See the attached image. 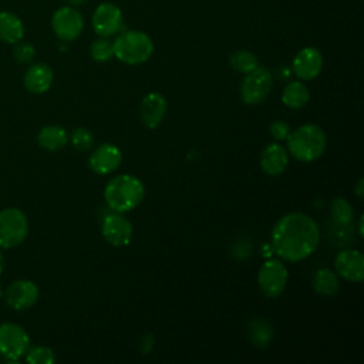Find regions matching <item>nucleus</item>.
<instances>
[{
    "instance_id": "20",
    "label": "nucleus",
    "mask_w": 364,
    "mask_h": 364,
    "mask_svg": "<svg viewBox=\"0 0 364 364\" xmlns=\"http://www.w3.org/2000/svg\"><path fill=\"white\" fill-rule=\"evenodd\" d=\"M37 142L43 149L58 151L68 142V134L58 125H46L37 135Z\"/></svg>"
},
{
    "instance_id": "9",
    "label": "nucleus",
    "mask_w": 364,
    "mask_h": 364,
    "mask_svg": "<svg viewBox=\"0 0 364 364\" xmlns=\"http://www.w3.org/2000/svg\"><path fill=\"white\" fill-rule=\"evenodd\" d=\"M54 34L65 43L74 41L84 28V18L74 6H64L54 11L51 18Z\"/></svg>"
},
{
    "instance_id": "4",
    "label": "nucleus",
    "mask_w": 364,
    "mask_h": 364,
    "mask_svg": "<svg viewBox=\"0 0 364 364\" xmlns=\"http://www.w3.org/2000/svg\"><path fill=\"white\" fill-rule=\"evenodd\" d=\"M114 55L129 65L145 63L154 53V43L148 34L138 30H125L112 43Z\"/></svg>"
},
{
    "instance_id": "27",
    "label": "nucleus",
    "mask_w": 364,
    "mask_h": 364,
    "mask_svg": "<svg viewBox=\"0 0 364 364\" xmlns=\"http://www.w3.org/2000/svg\"><path fill=\"white\" fill-rule=\"evenodd\" d=\"M26 360L30 364H53L55 357L54 351L50 347L46 346H36V347H28L26 353Z\"/></svg>"
},
{
    "instance_id": "13",
    "label": "nucleus",
    "mask_w": 364,
    "mask_h": 364,
    "mask_svg": "<svg viewBox=\"0 0 364 364\" xmlns=\"http://www.w3.org/2000/svg\"><path fill=\"white\" fill-rule=\"evenodd\" d=\"M291 68L297 78L304 81L313 80L323 68V55L314 47H304L294 55Z\"/></svg>"
},
{
    "instance_id": "25",
    "label": "nucleus",
    "mask_w": 364,
    "mask_h": 364,
    "mask_svg": "<svg viewBox=\"0 0 364 364\" xmlns=\"http://www.w3.org/2000/svg\"><path fill=\"white\" fill-rule=\"evenodd\" d=\"M331 216L338 226H348L353 220L354 210L348 200H346L344 198H336L331 202Z\"/></svg>"
},
{
    "instance_id": "31",
    "label": "nucleus",
    "mask_w": 364,
    "mask_h": 364,
    "mask_svg": "<svg viewBox=\"0 0 364 364\" xmlns=\"http://www.w3.org/2000/svg\"><path fill=\"white\" fill-rule=\"evenodd\" d=\"M363 178H360L358 179V183H357V188H355V192H357V195H358V198H363Z\"/></svg>"
},
{
    "instance_id": "21",
    "label": "nucleus",
    "mask_w": 364,
    "mask_h": 364,
    "mask_svg": "<svg viewBox=\"0 0 364 364\" xmlns=\"http://www.w3.org/2000/svg\"><path fill=\"white\" fill-rule=\"evenodd\" d=\"M313 287L321 296H334L340 291L338 276L331 269L321 267L313 276Z\"/></svg>"
},
{
    "instance_id": "34",
    "label": "nucleus",
    "mask_w": 364,
    "mask_h": 364,
    "mask_svg": "<svg viewBox=\"0 0 364 364\" xmlns=\"http://www.w3.org/2000/svg\"><path fill=\"white\" fill-rule=\"evenodd\" d=\"M358 229H360V235L363 236V233H364V232H363V216L360 218V228H358Z\"/></svg>"
},
{
    "instance_id": "5",
    "label": "nucleus",
    "mask_w": 364,
    "mask_h": 364,
    "mask_svg": "<svg viewBox=\"0 0 364 364\" xmlns=\"http://www.w3.org/2000/svg\"><path fill=\"white\" fill-rule=\"evenodd\" d=\"M28 233V220L23 210L6 208L0 212V249H13L24 242Z\"/></svg>"
},
{
    "instance_id": "24",
    "label": "nucleus",
    "mask_w": 364,
    "mask_h": 364,
    "mask_svg": "<svg viewBox=\"0 0 364 364\" xmlns=\"http://www.w3.org/2000/svg\"><path fill=\"white\" fill-rule=\"evenodd\" d=\"M229 63L232 65V68L240 74H247L250 71H253L257 65H259V61H257V57L247 51V50H236L230 54V58H229Z\"/></svg>"
},
{
    "instance_id": "14",
    "label": "nucleus",
    "mask_w": 364,
    "mask_h": 364,
    "mask_svg": "<svg viewBox=\"0 0 364 364\" xmlns=\"http://www.w3.org/2000/svg\"><path fill=\"white\" fill-rule=\"evenodd\" d=\"M122 162V152L114 144H102L95 148L90 156L88 165L98 175H107L115 171Z\"/></svg>"
},
{
    "instance_id": "16",
    "label": "nucleus",
    "mask_w": 364,
    "mask_h": 364,
    "mask_svg": "<svg viewBox=\"0 0 364 364\" xmlns=\"http://www.w3.org/2000/svg\"><path fill=\"white\" fill-rule=\"evenodd\" d=\"M168 102L159 92H149L141 102V119L146 128H156L165 118Z\"/></svg>"
},
{
    "instance_id": "22",
    "label": "nucleus",
    "mask_w": 364,
    "mask_h": 364,
    "mask_svg": "<svg viewBox=\"0 0 364 364\" xmlns=\"http://www.w3.org/2000/svg\"><path fill=\"white\" fill-rule=\"evenodd\" d=\"M309 98H310L309 88L301 81L289 82L282 92L283 104L291 109H299L304 107L309 102Z\"/></svg>"
},
{
    "instance_id": "11",
    "label": "nucleus",
    "mask_w": 364,
    "mask_h": 364,
    "mask_svg": "<svg viewBox=\"0 0 364 364\" xmlns=\"http://www.w3.org/2000/svg\"><path fill=\"white\" fill-rule=\"evenodd\" d=\"M6 303L18 311L33 307L38 300V287L31 280H16L6 289Z\"/></svg>"
},
{
    "instance_id": "1",
    "label": "nucleus",
    "mask_w": 364,
    "mask_h": 364,
    "mask_svg": "<svg viewBox=\"0 0 364 364\" xmlns=\"http://www.w3.org/2000/svg\"><path fill=\"white\" fill-rule=\"evenodd\" d=\"M320 230L314 219L301 212L282 216L273 230L272 243L274 252L287 262H300L317 249Z\"/></svg>"
},
{
    "instance_id": "33",
    "label": "nucleus",
    "mask_w": 364,
    "mask_h": 364,
    "mask_svg": "<svg viewBox=\"0 0 364 364\" xmlns=\"http://www.w3.org/2000/svg\"><path fill=\"white\" fill-rule=\"evenodd\" d=\"M71 6H78V4H81L84 0H67Z\"/></svg>"
},
{
    "instance_id": "28",
    "label": "nucleus",
    "mask_w": 364,
    "mask_h": 364,
    "mask_svg": "<svg viewBox=\"0 0 364 364\" xmlns=\"http://www.w3.org/2000/svg\"><path fill=\"white\" fill-rule=\"evenodd\" d=\"M71 144L78 151H88L94 144L92 132L87 128H75L70 136Z\"/></svg>"
},
{
    "instance_id": "3",
    "label": "nucleus",
    "mask_w": 364,
    "mask_h": 364,
    "mask_svg": "<svg viewBox=\"0 0 364 364\" xmlns=\"http://www.w3.org/2000/svg\"><path fill=\"white\" fill-rule=\"evenodd\" d=\"M287 149L301 162H313L321 156L326 149V134L316 124H304L296 128L286 138Z\"/></svg>"
},
{
    "instance_id": "19",
    "label": "nucleus",
    "mask_w": 364,
    "mask_h": 364,
    "mask_svg": "<svg viewBox=\"0 0 364 364\" xmlns=\"http://www.w3.org/2000/svg\"><path fill=\"white\" fill-rule=\"evenodd\" d=\"M24 37L21 18L11 11H0V41L14 44Z\"/></svg>"
},
{
    "instance_id": "29",
    "label": "nucleus",
    "mask_w": 364,
    "mask_h": 364,
    "mask_svg": "<svg viewBox=\"0 0 364 364\" xmlns=\"http://www.w3.org/2000/svg\"><path fill=\"white\" fill-rule=\"evenodd\" d=\"M36 55V50L34 47L30 44V43H26V41H17L14 43V47H13V57L16 61H18L20 64H28L33 61Z\"/></svg>"
},
{
    "instance_id": "18",
    "label": "nucleus",
    "mask_w": 364,
    "mask_h": 364,
    "mask_svg": "<svg viewBox=\"0 0 364 364\" xmlns=\"http://www.w3.org/2000/svg\"><path fill=\"white\" fill-rule=\"evenodd\" d=\"M287 151L279 144H269L260 155L262 169L272 176L280 175L287 166Z\"/></svg>"
},
{
    "instance_id": "2",
    "label": "nucleus",
    "mask_w": 364,
    "mask_h": 364,
    "mask_svg": "<svg viewBox=\"0 0 364 364\" xmlns=\"http://www.w3.org/2000/svg\"><path fill=\"white\" fill-rule=\"evenodd\" d=\"M145 188L142 182L132 175H118L112 178L105 189L104 199L114 212H129L144 199Z\"/></svg>"
},
{
    "instance_id": "8",
    "label": "nucleus",
    "mask_w": 364,
    "mask_h": 364,
    "mask_svg": "<svg viewBox=\"0 0 364 364\" xmlns=\"http://www.w3.org/2000/svg\"><path fill=\"white\" fill-rule=\"evenodd\" d=\"M287 283V269L279 259L266 260L257 274V284L266 297L274 299L282 294Z\"/></svg>"
},
{
    "instance_id": "26",
    "label": "nucleus",
    "mask_w": 364,
    "mask_h": 364,
    "mask_svg": "<svg viewBox=\"0 0 364 364\" xmlns=\"http://www.w3.org/2000/svg\"><path fill=\"white\" fill-rule=\"evenodd\" d=\"M90 54H91L92 60H95L98 63H107L114 57L112 43L107 37H100L91 44Z\"/></svg>"
},
{
    "instance_id": "6",
    "label": "nucleus",
    "mask_w": 364,
    "mask_h": 364,
    "mask_svg": "<svg viewBox=\"0 0 364 364\" xmlns=\"http://www.w3.org/2000/svg\"><path fill=\"white\" fill-rule=\"evenodd\" d=\"M30 347L27 331L16 323L0 324V355L9 361H17L26 355Z\"/></svg>"
},
{
    "instance_id": "10",
    "label": "nucleus",
    "mask_w": 364,
    "mask_h": 364,
    "mask_svg": "<svg viewBox=\"0 0 364 364\" xmlns=\"http://www.w3.org/2000/svg\"><path fill=\"white\" fill-rule=\"evenodd\" d=\"M91 24L100 37H111L122 27V11L112 3H101L94 10Z\"/></svg>"
},
{
    "instance_id": "17",
    "label": "nucleus",
    "mask_w": 364,
    "mask_h": 364,
    "mask_svg": "<svg viewBox=\"0 0 364 364\" xmlns=\"http://www.w3.org/2000/svg\"><path fill=\"white\" fill-rule=\"evenodd\" d=\"M53 70L46 63H36L28 67V70L24 73V87L27 91L33 94H43L48 91V88L53 84Z\"/></svg>"
},
{
    "instance_id": "23",
    "label": "nucleus",
    "mask_w": 364,
    "mask_h": 364,
    "mask_svg": "<svg viewBox=\"0 0 364 364\" xmlns=\"http://www.w3.org/2000/svg\"><path fill=\"white\" fill-rule=\"evenodd\" d=\"M247 334L252 344L257 347H266L273 338V328L267 321L257 317L249 323Z\"/></svg>"
},
{
    "instance_id": "32",
    "label": "nucleus",
    "mask_w": 364,
    "mask_h": 364,
    "mask_svg": "<svg viewBox=\"0 0 364 364\" xmlns=\"http://www.w3.org/2000/svg\"><path fill=\"white\" fill-rule=\"evenodd\" d=\"M3 270H4V256H3V252L0 249V274L3 273Z\"/></svg>"
},
{
    "instance_id": "12",
    "label": "nucleus",
    "mask_w": 364,
    "mask_h": 364,
    "mask_svg": "<svg viewBox=\"0 0 364 364\" xmlns=\"http://www.w3.org/2000/svg\"><path fill=\"white\" fill-rule=\"evenodd\" d=\"M102 236L112 246H125L132 237V225L119 212L108 213L101 225Z\"/></svg>"
},
{
    "instance_id": "35",
    "label": "nucleus",
    "mask_w": 364,
    "mask_h": 364,
    "mask_svg": "<svg viewBox=\"0 0 364 364\" xmlns=\"http://www.w3.org/2000/svg\"><path fill=\"white\" fill-rule=\"evenodd\" d=\"M3 297V290H1V287H0V299Z\"/></svg>"
},
{
    "instance_id": "7",
    "label": "nucleus",
    "mask_w": 364,
    "mask_h": 364,
    "mask_svg": "<svg viewBox=\"0 0 364 364\" xmlns=\"http://www.w3.org/2000/svg\"><path fill=\"white\" fill-rule=\"evenodd\" d=\"M273 85L272 73L264 67H256L247 73L240 85L242 101L247 105L260 104L270 92Z\"/></svg>"
},
{
    "instance_id": "30",
    "label": "nucleus",
    "mask_w": 364,
    "mask_h": 364,
    "mask_svg": "<svg viewBox=\"0 0 364 364\" xmlns=\"http://www.w3.org/2000/svg\"><path fill=\"white\" fill-rule=\"evenodd\" d=\"M270 134L274 139L284 141L290 134V128L284 121H274L270 125Z\"/></svg>"
},
{
    "instance_id": "15",
    "label": "nucleus",
    "mask_w": 364,
    "mask_h": 364,
    "mask_svg": "<svg viewBox=\"0 0 364 364\" xmlns=\"http://www.w3.org/2000/svg\"><path fill=\"white\" fill-rule=\"evenodd\" d=\"M337 273L348 282L360 283L364 279V256L358 250H341L334 260Z\"/></svg>"
}]
</instances>
